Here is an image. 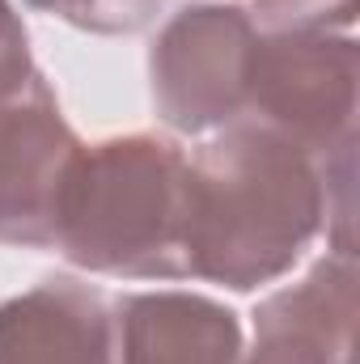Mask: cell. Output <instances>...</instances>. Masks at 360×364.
<instances>
[{"label":"cell","instance_id":"6da1fadb","mask_svg":"<svg viewBox=\"0 0 360 364\" xmlns=\"http://www.w3.org/2000/svg\"><path fill=\"white\" fill-rule=\"evenodd\" d=\"M331 216L352 250V161L322 166L271 127L238 119L191 161L186 275L255 292L292 272Z\"/></svg>","mask_w":360,"mask_h":364},{"label":"cell","instance_id":"7a4b0ae2","mask_svg":"<svg viewBox=\"0 0 360 364\" xmlns=\"http://www.w3.org/2000/svg\"><path fill=\"white\" fill-rule=\"evenodd\" d=\"M191 161L174 140L136 132L81 149L68 178L55 250L93 275H186Z\"/></svg>","mask_w":360,"mask_h":364},{"label":"cell","instance_id":"3957f363","mask_svg":"<svg viewBox=\"0 0 360 364\" xmlns=\"http://www.w3.org/2000/svg\"><path fill=\"white\" fill-rule=\"evenodd\" d=\"M360 47L348 34L275 30L255 38L246 114L322 166L356 161Z\"/></svg>","mask_w":360,"mask_h":364},{"label":"cell","instance_id":"277c9868","mask_svg":"<svg viewBox=\"0 0 360 364\" xmlns=\"http://www.w3.org/2000/svg\"><path fill=\"white\" fill-rule=\"evenodd\" d=\"M259 26L238 4H186L149 51L157 119L182 136H203L246 114L250 51Z\"/></svg>","mask_w":360,"mask_h":364},{"label":"cell","instance_id":"5b68a950","mask_svg":"<svg viewBox=\"0 0 360 364\" xmlns=\"http://www.w3.org/2000/svg\"><path fill=\"white\" fill-rule=\"evenodd\" d=\"M81 149L85 144L38 73L17 93L0 97V246H55Z\"/></svg>","mask_w":360,"mask_h":364},{"label":"cell","instance_id":"8992f818","mask_svg":"<svg viewBox=\"0 0 360 364\" xmlns=\"http://www.w3.org/2000/svg\"><path fill=\"white\" fill-rule=\"evenodd\" d=\"M356 255L318 259L301 284L259 305L255 352L242 364H356Z\"/></svg>","mask_w":360,"mask_h":364},{"label":"cell","instance_id":"52a82bcc","mask_svg":"<svg viewBox=\"0 0 360 364\" xmlns=\"http://www.w3.org/2000/svg\"><path fill=\"white\" fill-rule=\"evenodd\" d=\"M102 364H242V322L199 292H127L106 305Z\"/></svg>","mask_w":360,"mask_h":364},{"label":"cell","instance_id":"ba28073f","mask_svg":"<svg viewBox=\"0 0 360 364\" xmlns=\"http://www.w3.org/2000/svg\"><path fill=\"white\" fill-rule=\"evenodd\" d=\"M106 301L102 292L51 275L0 305V364H102Z\"/></svg>","mask_w":360,"mask_h":364},{"label":"cell","instance_id":"9c48e42d","mask_svg":"<svg viewBox=\"0 0 360 364\" xmlns=\"http://www.w3.org/2000/svg\"><path fill=\"white\" fill-rule=\"evenodd\" d=\"M30 9H43L85 34H106V38H119V34H140L157 21L162 4L166 0H26Z\"/></svg>","mask_w":360,"mask_h":364},{"label":"cell","instance_id":"30bf717a","mask_svg":"<svg viewBox=\"0 0 360 364\" xmlns=\"http://www.w3.org/2000/svg\"><path fill=\"white\" fill-rule=\"evenodd\" d=\"M34 77V60H30V38L26 26L13 9V0H0V97L17 93Z\"/></svg>","mask_w":360,"mask_h":364},{"label":"cell","instance_id":"8fae6325","mask_svg":"<svg viewBox=\"0 0 360 364\" xmlns=\"http://www.w3.org/2000/svg\"><path fill=\"white\" fill-rule=\"evenodd\" d=\"M255 4H263V0H255Z\"/></svg>","mask_w":360,"mask_h":364}]
</instances>
